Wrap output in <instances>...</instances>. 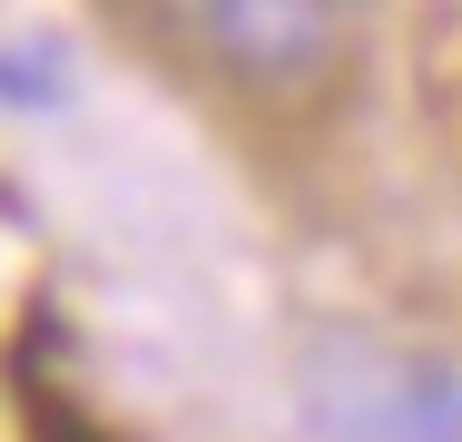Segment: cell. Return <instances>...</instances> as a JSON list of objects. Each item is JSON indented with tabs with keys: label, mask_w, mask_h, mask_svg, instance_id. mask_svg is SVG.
<instances>
[{
	"label": "cell",
	"mask_w": 462,
	"mask_h": 442,
	"mask_svg": "<svg viewBox=\"0 0 462 442\" xmlns=\"http://www.w3.org/2000/svg\"><path fill=\"white\" fill-rule=\"evenodd\" d=\"M295 393L325 442H462V373L383 335H315L295 354Z\"/></svg>",
	"instance_id": "6da1fadb"
},
{
	"label": "cell",
	"mask_w": 462,
	"mask_h": 442,
	"mask_svg": "<svg viewBox=\"0 0 462 442\" xmlns=\"http://www.w3.org/2000/svg\"><path fill=\"white\" fill-rule=\"evenodd\" d=\"M168 20L256 98L325 88L365 40V0H168Z\"/></svg>",
	"instance_id": "7a4b0ae2"
}]
</instances>
